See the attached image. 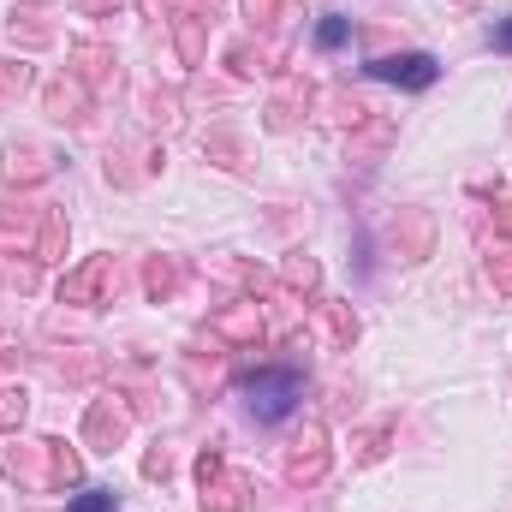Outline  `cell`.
Here are the masks:
<instances>
[{
	"label": "cell",
	"mask_w": 512,
	"mask_h": 512,
	"mask_svg": "<svg viewBox=\"0 0 512 512\" xmlns=\"http://www.w3.org/2000/svg\"><path fill=\"white\" fill-rule=\"evenodd\" d=\"M245 399H251L256 423H280L304 399V376L298 370H256V376H245Z\"/></svg>",
	"instance_id": "cell-1"
},
{
	"label": "cell",
	"mask_w": 512,
	"mask_h": 512,
	"mask_svg": "<svg viewBox=\"0 0 512 512\" xmlns=\"http://www.w3.org/2000/svg\"><path fill=\"white\" fill-rule=\"evenodd\" d=\"M370 78L399 84V90H429V84L441 78V66H435V54H387V60L370 66Z\"/></svg>",
	"instance_id": "cell-2"
},
{
	"label": "cell",
	"mask_w": 512,
	"mask_h": 512,
	"mask_svg": "<svg viewBox=\"0 0 512 512\" xmlns=\"http://www.w3.org/2000/svg\"><path fill=\"white\" fill-rule=\"evenodd\" d=\"M346 36H352V24H346V18H322V24H316V42H322V48H340Z\"/></svg>",
	"instance_id": "cell-3"
},
{
	"label": "cell",
	"mask_w": 512,
	"mask_h": 512,
	"mask_svg": "<svg viewBox=\"0 0 512 512\" xmlns=\"http://www.w3.org/2000/svg\"><path fill=\"white\" fill-rule=\"evenodd\" d=\"M66 512H114V495H102V489H84V495H78Z\"/></svg>",
	"instance_id": "cell-4"
},
{
	"label": "cell",
	"mask_w": 512,
	"mask_h": 512,
	"mask_svg": "<svg viewBox=\"0 0 512 512\" xmlns=\"http://www.w3.org/2000/svg\"><path fill=\"white\" fill-rule=\"evenodd\" d=\"M495 48H507V54H512V18H507V24H495Z\"/></svg>",
	"instance_id": "cell-5"
}]
</instances>
